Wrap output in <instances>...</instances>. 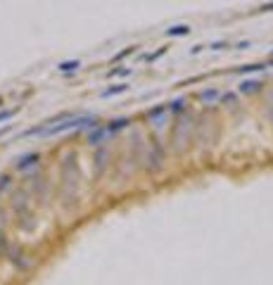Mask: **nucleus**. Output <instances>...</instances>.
Listing matches in <instances>:
<instances>
[{
	"label": "nucleus",
	"mask_w": 273,
	"mask_h": 285,
	"mask_svg": "<svg viewBox=\"0 0 273 285\" xmlns=\"http://www.w3.org/2000/svg\"><path fill=\"white\" fill-rule=\"evenodd\" d=\"M107 76L109 78H114V76H131V69H129V67H119V69H112V71H107Z\"/></svg>",
	"instance_id": "nucleus-11"
},
{
	"label": "nucleus",
	"mask_w": 273,
	"mask_h": 285,
	"mask_svg": "<svg viewBox=\"0 0 273 285\" xmlns=\"http://www.w3.org/2000/svg\"><path fill=\"white\" fill-rule=\"evenodd\" d=\"M188 33H190V26H188V24H176L171 29H166V36H169V38H178V36H188Z\"/></svg>",
	"instance_id": "nucleus-6"
},
{
	"label": "nucleus",
	"mask_w": 273,
	"mask_h": 285,
	"mask_svg": "<svg viewBox=\"0 0 273 285\" xmlns=\"http://www.w3.org/2000/svg\"><path fill=\"white\" fill-rule=\"evenodd\" d=\"M81 62L78 60H69V62H60V71H65V74H71V71H76Z\"/></svg>",
	"instance_id": "nucleus-9"
},
{
	"label": "nucleus",
	"mask_w": 273,
	"mask_h": 285,
	"mask_svg": "<svg viewBox=\"0 0 273 285\" xmlns=\"http://www.w3.org/2000/svg\"><path fill=\"white\" fill-rule=\"evenodd\" d=\"M17 114V110H2L0 112V121H7V119H12Z\"/></svg>",
	"instance_id": "nucleus-13"
},
{
	"label": "nucleus",
	"mask_w": 273,
	"mask_h": 285,
	"mask_svg": "<svg viewBox=\"0 0 273 285\" xmlns=\"http://www.w3.org/2000/svg\"><path fill=\"white\" fill-rule=\"evenodd\" d=\"M7 186H10V176H7V174H0V190H5Z\"/></svg>",
	"instance_id": "nucleus-14"
},
{
	"label": "nucleus",
	"mask_w": 273,
	"mask_h": 285,
	"mask_svg": "<svg viewBox=\"0 0 273 285\" xmlns=\"http://www.w3.org/2000/svg\"><path fill=\"white\" fill-rule=\"evenodd\" d=\"M209 48H211V50H223V48H226V41H221V43L216 41V43H211Z\"/></svg>",
	"instance_id": "nucleus-17"
},
{
	"label": "nucleus",
	"mask_w": 273,
	"mask_h": 285,
	"mask_svg": "<svg viewBox=\"0 0 273 285\" xmlns=\"http://www.w3.org/2000/svg\"><path fill=\"white\" fill-rule=\"evenodd\" d=\"M183 107H186V100H174V102H171V110H174V112L183 110Z\"/></svg>",
	"instance_id": "nucleus-15"
},
{
	"label": "nucleus",
	"mask_w": 273,
	"mask_h": 285,
	"mask_svg": "<svg viewBox=\"0 0 273 285\" xmlns=\"http://www.w3.org/2000/svg\"><path fill=\"white\" fill-rule=\"evenodd\" d=\"M74 129H98V117L93 114H83V117H69L62 124H55V126H41L38 136H60L65 131H74Z\"/></svg>",
	"instance_id": "nucleus-1"
},
{
	"label": "nucleus",
	"mask_w": 273,
	"mask_h": 285,
	"mask_svg": "<svg viewBox=\"0 0 273 285\" xmlns=\"http://www.w3.org/2000/svg\"><path fill=\"white\" fill-rule=\"evenodd\" d=\"M164 110H166V107H154V110L147 112V117H150V119H154V117H159V114H162Z\"/></svg>",
	"instance_id": "nucleus-16"
},
{
	"label": "nucleus",
	"mask_w": 273,
	"mask_h": 285,
	"mask_svg": "<svg viewBox=\"0 0 273 285\" xmlns=\"http://www.w3.org/2000/svg\"><path fill=\"white\" fill-rule=\"evenodd\" d=\"M216 98H221V93L214 90V88H209V90H205V93H200V100H202V102H214Z\"/></svg>",
	"instance_id": "nucleus-10"
},
{
	"label": "nucleus",
	"mask_w": 273,
	"mask_h": 285,
	"mask_svg": "<svg viewBox=\"0 0 273 285\" xmlns=\"http://www.w3.org/2000/svg\"><path fill=\"white\" fill-rule=\"evenodd\" d=\"M38 159H41V157H38V152L24 154V157H19V159H17V169H22V171H24V169H29V166L36 164Z\"/></svg>",
	"instance_id": "nucleus-4"
},
{
	"label": "nucleus",
	"mask_w": 273,
	"mask_h": 285,
	"mask_svg": "<svg viewBox=\"0 0 273 285\" xmlns=\"http://www.w3.org/2000/svg\"><path fill=\"white\" fill-rule=\"evenodd\" d=\"M133 53H136V45H131V48H126V50H121V53H117V55L112 57L114 62H119V60H126V57H131Z\"/></svg>",
	"instance_id": "nucleus-12"
},
{
	"label": "nucleus",
	"mask_w": 273,
	"mask_h": 285,
	"mask_svg": "<svg viewBox=\"0 0 273 285\" xmlns=\"http://www.w3.org/2000/svg\"><path fill=\"white\" fill-rule=\"evenodd\" d=\"M129 124H131V121L126 119V117H121V119H114L109 126H105V129H107V133L112 136V133H117V131H121V129H126Z\"/></svg>",
	"instance_id": "nucleus-7"
},
{
	"label": "nucleus",
	"mask_w": 273,
	"mask_h": 285,
	"mask_svg": "<svg viewBox=\"0 0 273 285\" xmlns=\"http://www.w3.org/2000/svg\"><path fill=\"white\" fill-rule=\"evenodd\" d=\"M264 69H269V65H245V67H238L235 69V74H254V71H264Z\"/></svg>",
	"instance_id": "nucleus-8"
},
{
	"label": "nucleus",
	"mask_w": 273,
	"mask_h": 285,
	"mask_svg": "<svg viewBox=\"0 0 273 285\" xmlns=\"http://www.w3.org/2000/svg\"><path fill=\"white\" fill-rule=\"evenodd\" d=\"M126 90H129V86H126V83H117V86L105 88V90L100 93V98H114V95H121V93H126Z\"/></svg>",
	"instance_id": "nucleus-5"
},
{
	"label": "nucleus",
	"mask_w": 273,
	"mask_h": 285,
	"mask_svg": "<svg viewBox=\"0 0 273 285\" xmlns=\"http://www.w3.org/2000/svg\"><path fill=\"white\" fill-rule=\"evenodd\" d=\"M10 129H12V126H5V129H0V138H2V136H5V133L10 131Z\"/></svg>",
	"instance_id": "nucleus-19"
},
{
	"label": "nucleus",
	"mask_w": 273,
	"mask_h": 285,
	"mask_svg": "<svg viewBox=\"0 0 273 285\" xmlns=\"http://www.w3.org/2000/svg\"><path fill=\"white\" fill-rule=\"evenodd\" d=\"M0 105H2V102H0Z\"/></svg>",
	"instance_id": "nucleus-20"
},
{
	"label": "nucleus",
	"mask_w": 273,
	"mask_h": 285,
	"mask_svg": "<svg viewBox=\"0 0 273 285\" xmlns=\"http://www.w3.org/2000/svg\"><path fill=\"white\" fill-rule=\"evenodd\" d=\"M273 10V2H269V5H259V12H271Z\"/></svg>",
	"instance_id": "nucleus-18"
},
{
	"label": "nucleus",
	"mask_w": 273,
	"mask_h": 285,
	"mask_svg": "<svg viewBox=\"0 0 273 285\" xmlns=\"http://www.w3.org/2000/svg\"><path fill=\"white\" fill-rule=\"evenodd\" d=\"M262 81H254V78H247V81H242L240 86H238V90H240L242 95H247V93H257V90H262Z\"/></svg>",
	"instance_id": "nucleus-2"
},
{
	"label": "nucleus",
	"mask_w": 273,
	"mask_h": 285,
	"mask_svg": "<svg viewBox=\"0 0 273 285\" xmlns=\"http://www.w3.org/2000/svg\"><path fill=\"white\" fill-rule=\"evenodd\" d=\"M109 138V133H107V129H105V126H102V129H93V133H90V136H88V142H90V145H100V142L102 141H107Z\"/></svg>",
	"instance_id": "nucleus-3"
}]
</instances>
